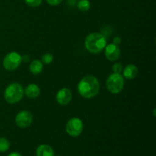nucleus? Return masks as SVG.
<instances>
[{
    "mask_svg": "<svg viewBox=\"0 0 156 156\" xmlns=\"http://www.w3.org/2000/svg\"><path fill=\"white\" fill-rule=\"evenodd\" d=\"M100 90V84L94 76H87L81 79L78 85V91L85 98H92L97 96Z\"/></svg>",
    "mask_w": 156,
    "mask_h": 156,
    "instance_id": "nucleus-1",
    "label": "nucleus"
},
{
    "mask_svg": "<svg viewBox=\"0 0 156 156\" xmlns=\"http://www.w3.org/2000/svg\"><path fill=\"white\" fill-rule=\"evenodd\" d=\"M85 48L91 53L101 52L107 46L105 37L100 33H92L88 35L85 41Z\"/></svg>",
    "mask_w": 156,
    "mask_h": 156,
    "instance_id": "nucleus-2",
    "label": "nucleus"
},
{
    "mask_svg": "<svg viewBox=\"0 0 156 156\" xmlns=\"http://www.w3.org/2000/svg\"><path fill=\"white\" fill-rule=\"evenodd\" d=\"M24 96V89L20 84L14 82L10 84L5 88L4 92V98L11 105H14L22 99Z\"/></svg>",
    "mask_w": 156,
    "mask_h": 156,
    "instance_id": "nucleus-3",
    "label": "nucleus"
},
{
    "mask_svg": "<svg viewBox=\"0 0 156 156\" xmlns=\"http://www.w3.org/2000/svg\"><path fill=\"white\" fill-rule=\"evenodd\" d=\"M106 86L108 91L112 94H118L124 87V79L118 73L110 75L106 81Z\"/></svg>",
    "mask_w": 156,
    "mask_h": 156,
    "instance_id": "nucleus-4",
    "label": "nucleus"
},
{
    "mask_svg": "<svg viewBox=\"0 0 156 156\" xmlns=\"http://www.w3.org/2000/svg\"><path fill=\"white\" fill-rule=\"evenodd\" d=\"M22 59L21 56L17 52H11L5 56L3 59V66L8 71H14L19 67Z\"/></svg>",
    "mask_w": 156,
    "mask_h": 156,
    "instance_id": "nucleus-5",
    "label": "nucleus"
},
{
    "mask_svg": "<svg viewBox=\"0 0 156 156\" xmlns=\"http://www.w3.org/2000/svg\"><path fill=\"white\" fill-rule=\"evenodd\" d=\"M82 130H83V123L81 119L78 117H73L67 122L66 131L71 136H79L82 133Z\"/></svg>",
    "mask_w": 156,
    "mask_h": 156,
    "instance_id": "nucleus-6",
    "label": "nucleus"
},
{
    "mask_svg": "<svg viewBox=\"0 0 156 156\" xmlns=\"http://www.w3.org/2000/svg\"><path fill=\"white\" fill-rule=\"evenodd\" d=\"M33 121V115L28 111H22L15 117V123L20 128H27Z\"/></svg>",
    "mask_w": 156,
    "mask_h": 156,
    "instance_id": "nucleus-7",
    "label": "nucleus"
},
{
    "mask_svg": "<svg viewBox=\"0 0 156 156\" xmlns=\"http://www.w3.org/2000/svg\"><path fill=\"white\" fill-rule=\"evenodd\" d=\"M105 54L107 59L110 61H116L120 58V50L118 45L110 44L105 47Z\"/></svg>",
    "mask_w": 156,
    "mask_h": 156,
    "instance_id": "nucleus-8",
    "label": "nucleus"
},
{
    "mask_svg": "<svg viewBox=\"0 0 156 156\" xmlns=\"http://www.w3.org/2000/svg\"><path fill=\"white\" fill-rule=\"evenodd\" d=\"M73 98L71 91L67 88H63L59 90L56 96V101L60 105H66L69 103Z\"/></svg>",
    "mask_w": 156,
    "mask_h": 156,
    "instance_id": "nucleus-9",
    "label": "nucleus"
},
{
    "mask_svg": "<svg viewBox=\"0 0 156 156\" xmlns=\"http://www.w3.org/2000/svg\"><path fill=\"white\" fill-rule=\"evenodd\" d=\"M139 73V69L135 65L133 64H129L125 67L123 69V77L126 78V79H134L137 76Z\"/></svg>",
    "mask_w": 156,
    "mask_h": 156,
    "instance_id": "nucleus-10",
    "label": "nucleus"
},
{
    "mask_svg": "<svg viewBox=\"0 0 156 156\" xmlns=\"http://www.w3.org/2000/svg\"><path fill=\"white\" fill-rule=\"evenodd\" d=\"M24 93L30 98H36L41 94V89L38 85L35 84H30L24 90Z\"/></svg>",
    "mask_w": 156,
    "mask_h": 156,
    "instance_id": "nucleus-11",
    "label": "nucleus"
},
{
    "mask_svg": "<svg viewBox=\"0 0 156 156\" xmlns=\"http://www.w3.org/2000/svg\"><path fill=\"white\" fill-rule=\"evenodd\" d=\"M36 154L37 156H54V151L48 145L43 144L38 146Z\"/></svg>",
    "mask_w": 156,
    "mask_h": 156,
    "instance_id": "nucleus-12",
    "label": "nucleus"
},
{
    "mask_svg": "<svg viewBox=\"0 0 156 156\" xmlns=\"http://www.w3.org/2000/svg\"><path fill=\"white\" fill-rule=\"evenodd\" d=\"M43 68H44V66H43L42 62L39 59H34L32 61L29 66L30 73L34 75L40 74L42 72Z\"/></svg>",
    "mask_w": 156,
    "mask_h": 156,
    "instance_id": "nucleus-13",
    "label": "nucleus"
},
{
    "mask_svg": "<svg viewBox=\"0 0 156 156\" xmlns=\"http://www.w3.org/2000/svg\"><path fill=\"white\" fill-rule=\"evenodd\" d=\"M77 6L79 9L82 12H87L91 8V3L88 0H80L79 2L77 3Z\"/></svg>",
    "mask_w": 156,
    "mask_h": 156,
    "instance_id": "nucleus-14",
    "label": "nucleus"
},
{
    "mask_svg": "<svg viewBox=\"0 0 156 156\" xmlns=\"http://www.w3.org/2000/svg\"><path fill=\"white\" fill-rule=\"evenodd\" d=\"M10 143L9 140L3 137H0V152H5L9 150Z\"/></svg>",
    "mask_w": 156,
    "mask_h": 156,
    "instance_id": "nucleus-15",
    "label": "nucleus"
},
{
    "mask_svg": "<svg viewBox=\"0 0 156 156\" xmlns=\"http://www.w3.org/2000/svg\"><path fill=\"white\" fill-rule=\"evenodd\" d=\"M53 56L51 53H46L44 56H42V59H41V62L42 63L44 64H50L53 62Z\"/></svg>",
    "mask_w": 156,
    "mask_h": 156,
    "instance_id": "nucleus-16",
    "label": "nucleus"
},
{
    "mask_svg": "<svg viewBox=\"0 0 156 156\" xmlns=\"http://www.w3.org/2000/svg\"><path fill=\"white\" fill-rule=\"evenodd\" d=\"M43 0H24L26 4L30 7H37L41 5Z\"/></svg>",
    "mask_w": 156,
    "mask_h": 156,
    "instance_id": "nucleus-17",
    "label": "nucleus"
},
{
    "mask_svg": "<svg viewBox=\"0 0 156 156\" xmlns=\"http://www.w3.org/2000/svg\"><path fill=\"white\" fill-rule=\"evenodd\" d=\"M112 70L114 72V73H118L120 74L122 71H123V65L120 62H117V63L114 64L112 67Z\"/></svg>",
    "mask_w": 156,
    "mask_h": 156,
    "instance_id": "nucleus-18",
    "label": "nucleus"
},
{
    "mask_svg": "<svg viewBox=\"0 0 156 156\" xmlns=\"http://www.w3.org/2000/svg\"><path fill=\"white\" fill-rule=\"evenodd\" d=\"M63 0H47V3L50 5H53V6H56L60 4Z\"/></svg>",
    "mask_w": 156,
    "mask_h": 156,
    "instance_id": "nucleus-19",
    "label": "nucleus"
},
{
    "mask_svg": "<svg viewBox=\"0 0 156 156\" xmlns=\"http://www.w3.org/2000/svg\"><path fill=\"white\" fill-rule=\"evenodd\" d=\"M121 43V38L120 37H115L114 38V44H116V45H118Z\"/></svg>",
    "mask_w": 156,
    "mask_h": 156,
    "instance_id": "nucleus-20",
    "label": "nucleus"
},
{
    "mask_svg": "<svg viewBox=\"0 0 156 156\" xmlns=\"http://www.w3.org/2000/svg\"><path fill=\"white\" fill-rule=\"evenodd\" d=\"M21 59H22L23 62H27L30 60V56H29L28 55H24L23 56H21Z\"/></svg>",
    "mask_w": 156,
    "mask_h": 156,
    "instance_id": "nucleus-21",
    "label": "nucleus"
},
{
    "mask_svg": "<svg viewBox=\"0 0 156 156\" xmlns=\"http://www.w3.org/2000/svg\"><path fill=\"white\" fill-rule=\"evenodd\" d=\"M8 156H21V155L18 152H12V153L9 154Z\"/></svg>",
    "mask_w": 156,
    "mask_h": 156,
    "instance_id": "nucleus-22",
    "label": "nucleus"
}]
</instances>
